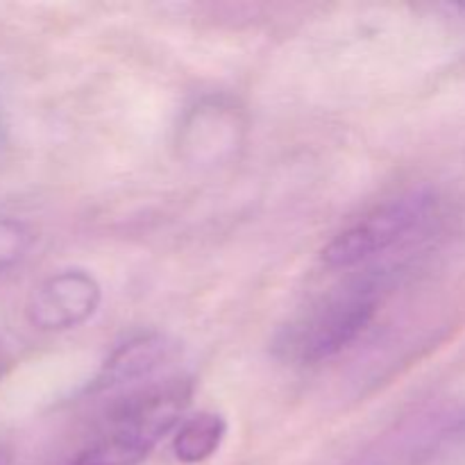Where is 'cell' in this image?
<instances>
[{
  "label": "cell",
  "instance_id": "cell-6",
  "mask_svg": "<svg viewBox=\"0 0 465 465\" xmlns=\"http://www.w3.org/2000/svg\"><path fill=\"white\" fill-rule=\"evenodd\" d=\"M175 354V343L162 334H145L123 343L112 357L104 361L103 371L95 377L94 391L121 389V386L136 384L148 380L154 372L162 371Z\"/></svg>",
  "mask_w": 465,
  "mask_h": 465
},
{
  "label": "cell",
  "instance_id": "cell-8",
  "mask_svg": "<svg viewBox=\"0 0 465 465\" xmlns=\"http://www.w3.org/2000/svg\"><path fill=\"white\" fill-rule=\"evenodd\" d=\"M32 245V232L21 221L0 216V272L16 266Z\"/></svg>",
  "mask_w": 465,
  "mask_h": 465
},
{
  "label": "cell",
  "instance_id": "cell-5",
  "mask_svg": "<svg viewBox=\"0 0 465 465\" xmlns=\"http://www.w3.org/2000/svg\"><path fill=\"white\" fill-rule=\"evenodd\" d=\"M103 291L86 271H62L41 282L27 302V321L44 331H64L89 321L100 307Z\"/></svg>",
  "mask_w": 465,
  "mask_h": 465
},
{
  "label": "cell",
  "instance_id": "cell-9",
  "mask_svg": "<svg viewBox=\"0 0 465 465\" xmlns=\"http://www.w3.org/2000/svg\"><path fill=\"white\" fill-rule=\"evenodd\" d=\"M0 465H12V454L7 450H0Z\"/></svg>",
  "mask_w": 465,
  "mask_h": 465
},
{
  "label": "cell",
  "instance_id": "cell-4",
  "mask_svg": "<svg viewBox=\"0 0 465 465\" xmlns=\"http://www.w3.org/2000/svg\"><path fill=\"white\" fill-rule=\"evenodd\" d=\"M465 430V416L454 411H425L402 418L363 450L352 465H425L448 440Z\"/></svg>",
  "mask_w": 465,
  "mask_h": 465
},
{
  "label": "cell",
  "instance_id": "cell-10",
  "mask_svg": "<svg viewBox=\"0 0 465 465\" xmlns=\"http://www.w3.org/2000/svg\"><path fill=\"white\" fill-rule=\"evenodd\" d=\"M0 143H3V121H0Z\"/></svg>",
  "mask_w": 465,
  "mask_h": 465
},
{
  "label": "cell",
  "instance_id": "cell-1",
  "mask_svg": "<svg viewBox=\"0 0 465 465\" xmlns=\"http://www.w3.org/2000/svg\"><path fill=\"white\" fill-rule=\"evenodd\" d=\"M189 400L184 384H166L127 400L84 450L64 465H139L180 422Z\"/></svg>",
  "mask_w": 465,
  "mask_h": 465
},
{
  "label": "cell",
  "instance_id": "cell-7",
  "mask_svg": "<svg viewBox=\"0 0 465 465\" xmlns=\"http://www.w3.org/2000/svg\"><path fill=\"white\" fill-rule=\"evenodd\" d=\"M225 434V418L218 413H198V416L182 420L180 430L173 439V452H175L177 461L186 465L203 463L218 452Z\"/></svg>",
  "mask_w": 465,
  "mask_h": 465
},
{
  "label": "cell",
  "instance_id": "cell-2",
  "mask_svg": "<svg viewBox=\"0 0 465 465\" xmlns=\"http://www.w3.org/2000/svg\"><path fill=\"white\" fill-rule=\"evenodd\" d=\"M380 307V284L357 282L330 295L321 307L289 327L280 350L300 363H321L336 357L366 331Z\"/></svg>",
  "mask_w": 465,
  "mask_h": 465
},
{
  "label": "cell",
  "instance_id": "cell-11",
  "mask_svg": "<svg viewBox=\"0 0 465 465\" xmlns=\"http://www.w3.org/2000/svg\"><path fill=\"white\" fill-rule=\"evenodd\" d=\"M459 9H461V12L465 14V5H459Z\"/></svg>",
  "mask_w": 465,
  "mask_h": 465
},
{
  "label": "cell",
  "instance_id": "cell-3",
  "mask_svg": "<svg viewBox=\"0 0 465 465\" xmlns=\"http://www.w3.org/2000/svg\"><path fill=\"white\" fill-rule=\"evenodd\" d=\"M439 212V198L430 189H413L368 212L354 225L331 239L322 250L330 268H354L389 252L425 230Z\"/></svg>",
  "mask_w": 465,
  "mask_h": 465
}]
</instances>
